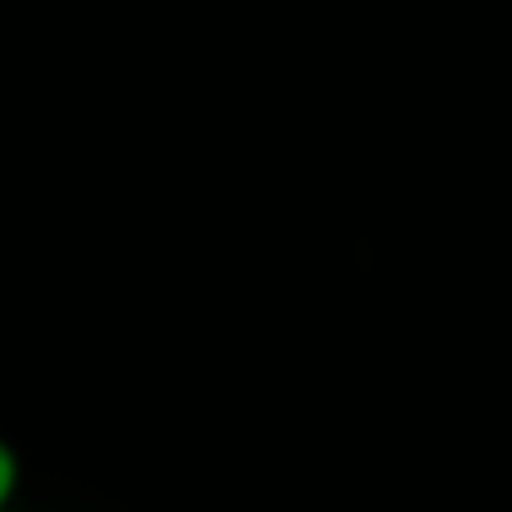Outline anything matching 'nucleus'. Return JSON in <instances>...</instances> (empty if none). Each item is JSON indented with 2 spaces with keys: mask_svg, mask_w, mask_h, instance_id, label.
Listing matches in <instances>:
<instances>
[{
  "mask_svg": "<svg viewBox=\"0 0 512 512\" xmlns=\"http://www.w3.org/2000/svg\"><path fill=\"white\" fill-rule=\"evenodd\" d=\"M18 490V454L9 450L5 441H0V512L9 508V499H14Z\"/></svg>",
  "mask_w": 512,
  "mask_h": 512,
  "instance_id": "f257e3e1",
  "label": "nucleus"
}]
</instances>
